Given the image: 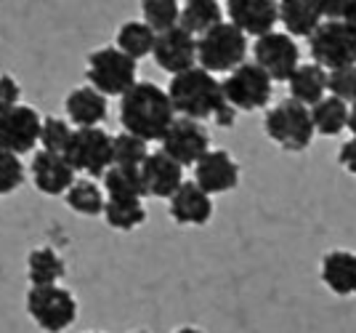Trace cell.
<instances>
[{"label": "cell", "mask_w": 356, "mask_h": 333, "mask_svg": "<svg viewBox=\"0 0 356 333\" xmlns=\"http://www.w3.org/2000/svg\"><path fill=\"white\" fill-rule=\"evenodd\" d=\"M176 112L168 99V91L157 83L136 80L128 91L120 96V123L128 134L144 141H160L173 123Z\"/></svg>", "instance_id": "6da1fadb"}, {"label": "cell", "mask_w": 356, "mask_h": 333, "mask_svg": "<svg viewBox=\"0 0 356 333\" xmlns=\"http://www.w3.org/2000/svg\"><path fill=\"white\" fill-rule=\"evenodd\" d=\"M168 99H170L176 115L192 118V121H208V118H213V112L226 102L221 80L208 70H202L200 64H194L189 70L170 77Z\"/></svg>", "instance_id": "7a4b0ae2"}, {"label": "cell", "mask_w": 356, "mask_h": 333, "mask_svg": "<svg viewBox=\"0 0 356 333\" xmlns=\"http://www.w3.org/2000/svg\"><path fill=\"white\" fill-rule=\"evenodd\" d=\"M266 137L284 152H306L314 141V123L309 107L296 99H282L264 118Z\"/></svg>", "instance_id": "3957f363"}, {"label": "cell", "mask_w": 356, "mask_h": 333, "mask_svg": "<svg viewBox=\"0 0 356 333\" xmlns=\"http://www.w3.org/2000/svg\"><path fill=\"white\" fill-rule=\"evenodd\" d=\"M248 56V35L232 22H221L197 38V61L213 75L232 72Z\"/></svg>", "instance_id": "277c9868"}, {"label": "cell", "mask_w": 356, "mask_h": 333, "mask_svg": "<svg viewBox=\"0 0 356 333\" xmlns=\"http://www.w3.org/2000/svg\"><path fill=\"white\" fill-rule=\"evenodd\" d=\"M312 59L330 70H341L356 64V27L346 19H327L309 35Z\"/></svg>", "instance_id": "5b68a950"}, {"label": "cell", "mask_w": 356, "mask_h": 333, "mask_svg": "<svg viewBox=\"0 0 356 333\" xmlns=\"http://www.w3.org/2000/svg\"><path fill=\"white\" fill-rule=\"evenodd\" d=\"M138 75V61L122 54L118 46L96 48L88 56V86H93L104 96H122L136 83Z\"/></svg>", "instance_id": "8992f818"}, {"label": "cell", "mask_w": 356, "mask_h": 333, "mask_svg": "<svg viewBox=\"0 0 356 333\" xmlns=\"http://www.w3.org/2000/svg\"><path fill=\"white\" fill-rule=\"evenodd\" d=\"M27 312L40 331L61 333L77 320V299L59 283L32 286L27 291Z\"/></svg>", "instance_id": "52a82bcc"}, {"label": "cell", "mask_w": 356, "mask_h": 333, "mask_svg": "<svg viewBox=\"0 0 356 333\" xmlns=\"http://www.w3.org/2000/svg\"><path fill=\"white\" fill-rule=\"evenodd\" d=\"M61 155L74 168V173H86L88 179H99V176H104L106 168L112 166V137L102 125L74 128Z\"/></svg>", "instance_id": "ba28073f"}, {"label": "cell", "mask_w": 356, "mask_h": 333, "mask_svg": "<svg viewBox=\"0 0 356 333\" xmlns=\"http://www.w3.org/2000/svg\"><path fill=\"white\" fill-rule=\"evenodd\" d=\"M221 88L223 99L237 112H255V109H264L271 102L274 83L255 61H242L232 72H226Z\"/></svg>", "instance_id": "9c48e42d"}, {"label": "cell", "mask_w": 356, "mask_h": 333, "mask_svg": "<svg viewBox=\"0 0 356 333\" xmlns=\"http://www.w3.org/2000/svg\"><path fill=\"white\" fill-rule=\"evenodd\" d=\"M252 59L271 77V83H284L300 64V48H298L296 38H290L287 32L271 30L261 38H255Z\"/></svg>", "instance_id": "30bf717a"}, {"label": "cell", "mask_w": 356, "mask_h": 333, "mask_svg": "<svg viewBox=\"0 0 356 333\" xmlns=\"http://www.w3.org/2000/svg\"><path fill=\"white\" fill-rule=\"evenodd\" d=\"M163 152L170 155L178 166H194L205 152L210 150V131L205 128L202 121H192V118H173L168 125L165 137L160 139Z\"/></svg>", "instance_id": "8fae6325"}, {"label": "cell", "mask_w": 356, "mask_h": 333, "mask_svg": "<svg viewBox=\"0 0 356 333\" xmlns=\"http://www.w3.org/2000/svg\"><path fill=\"white\" fill-rule=\"evenodd\" d=\"M40 112L30 104H14L0 112V150L27 155L38 147L40 139Z\"/></svg>", "instance_id": "7c38bea8"}, {"label": "cell", "mask_w": 356, "mask_h": 333, "mask_svg": "<svg viewBox=\"0 0 356 333\" xmlns=\"http://www.w3.org/2000/svg\"><path fill=\"white\" fill-rule=\"evenodd\" d=\"M152 56H154L160 70L170 72V75H178V72H184V70L197 64V38L192 32L184 30L181 24L157 32Z\"/></svg>", "instance_id": "4fadbf2b"}, {"label": "cell", "mask_w": 356, "mask_h": 333, "mask_svg": "<svg viewBox=\"0 0 356 333\" xmlns=\"http://www.w3.org/2000/svg\"><path fill=\"white\" fill-rule=\"evenodd\" d=\"M239 173V163L226 150H208L194 163V184L210 197L237 189Z\"/></svg>", "instance_id": "5bb4252c"}, {"label": "cell", "mask_w": 356, "mask_h": 333, "mask_svg": "<svg viewBox=\"0 0 356 333\" xmlns=\"http://www.w3.org/2000/svg\"><path fill=\"white\" fill-rule=\"evenodd\" d=\"M226 14L237 30L261 38L277 27L280 3L277 0H226Z\"/></svg>", "instance_id": "9a60e30c"}, {"label": "cell", "mask_w": 356, "mask_h": 333, "mask_svg": "<svg viewBox=\"0 0 356 333\" xmlns=\"http://www.w3.org/2000/svg\"><path fill=\"white\" fill-rule=\"evenodd\" d=\"M30 173L35 187L43 195H64L70 189V184L77 179V173L67 163V157L61 152H48V150L35 152V157H32L30 163Z\"/></svg>", "instance_id": "2e32d148"}, {"label": "cell", "mask_w": 356, "mask_h": 333, "mask_svg": "<svg viewBox=\"0 0 356 333\" xmlns=\"http://www.w3.org/2000/svg\"><path fill=\"white\" fill-rule=\"evenodd\" d=\"M168 211L176 224L202 227L213 216V197L194 182H181V187L168 197Z\"/></svg>", "instance_id": "e0dca14e"}, {"label": "cell", "mask_w": 356, "mask_h": 333, "mask_svg": "<svg viewBox=\"0 0 356 333\" xmlns=\"http://www.w3.org/2000/svg\"><path fill=\"white\" fill-rule=\"evenodd\" d=\"M141 179L149 197H168L176 192L184 182V166H178L170 155L160 152H149L147 160L141 163Z\"/></svg>", "instance_id": "ac0fdd59"}, {"label": "cell", "mask_w": 356, "mask_h": 333, "mask_svg": "<svg viewBox=\"0 0 356 333\" xmlns=\"http://www.w3.org/2000/svg\"><path fill=\"white\" fill-rule=\"evenodd\" d=\"M64 112H67V121L74 128H93V125H102L106 121V96L99 93L93 86H80L74 91L67 93L64 99Z\"/></svg>", "instance_id": "d6986e66"}, {"label": "cell", "mask_w": 356, "mask_h": 333, "mask_svg": "<svg viewBox=\"0 0 356 333\" xmlns=\"http://www.w3.org/2000/svg\"><path fill=\"white\" fill-rule=\"evenodd\" d=\"M319 277L335 296H356V254L343 248L325 254Z\"/></svg>", "instance_id": "ffe728a7"}, {"label": "cell", "mask_w": 356, "mask_h": 333, "mask_svg": "<svg viewBox=\"0 0 356 333\" xmlns=\"http://www.w3.org/2000/svg\"><path fill=\"white\" fill-rule=\"evenodd\" d=\"M280 22L290 38H309L325 22V16L319 8V0H282Z\"/></svg>", "instance_id": "44dd1931"}, {"label": "cell", "mask_w": 356, "mask_h": 333, "mask_svg": "<svg viewBox=\"0 0 356 333\" xmlns=\"http://www.w3.org/2000/svg\"><path fill=\"white\" fill-rule=\"evenodd\" d=\"M287 86H290V99L314 107L322 96H327V70L316 61L298 64L293 75L287 77Z\"/></svg>", "instance_id": "7402d4cb"}, {"label": "cell", "mask_w": 356, "mask_h": 333, "mask_svg": "<svg viewBox=\"0 0 356 333\" xmlns=\"http://www.w3.org/2000/svg\"><path fill=\"white\" fill-rule=\"evenodd\" d=\"M104 195L109 200H144V179H141V168L134 166H109L104 171Z\"/></svg>", "instance_id": "603a6c76"}, {"label": "cell", "mask_w": 356, "mask_h": 333, "mask_svg": "<svg viewBox=\"0 0 356 333\" xmlns=\"http://www.w3.org/2000/svg\"><path fill=\"white\" fill-rule=\"evenodd\" d=\"M223 22V8L221 0H186L181 14H178V24L186 32H192L194 38L205 35L213 30L216 24Z\"/></svg>", "instance_id": "cb8c5ba5"}, {"label": "cell", "mask_w": 356, "mask_h": 333, "mask_svg": "<svg viewBox=\"0 0 356 333\" xmlns=\"http://www.w3.org/2000/svg\"><path fill=\"white\" fill-rule=\"evenodd\" d=\"M64 274H67V264L59 256V251L51 245L35 248L27 256V277L32 286H56Z\"/></svg>", "instance_id": "d4e9b609"}, {"label": "cell", "mask_w": 356, "mask_h": 333, "mask_svg": "<svg viewBox=\"0 0 356 333\" xmlns=\"http://www.w3.org/2000/svg\"><path fill=\"white\" fill-rule=\"evenodd\" d=\"M314 123V134L322 137H338L346 131L348 123V104L335 99V96H322L314 107H309Z\"/></svg>", "instance_id": "484cf974"}, {"label": "cell", "mask_w": 356, "mask_h": 333, "mask_svg": "<svg viewBox=\"0 0 356 333\" xmlns=\"http://www.w3.org/2000/svg\"><path fill=\"white\" fill-rule=\"evenodd\" d=\"M154 38H157V32L152 30L144 19H131L118 30V43L115 46L122 54H128L131 59L141 61L144 56H152Z\"/></svg>", "instance_id": "4316f807"}, {"label": "cell", "mask_w": 356, "mask_h": 333, "mask_svg": "<svg viewBox=\"0 0 356 333\" xmlns=\"http://www.w3.org/2000/svg\"><path fill=\"white\" fill-rule=\"evenodd\" d=\"M64 203L80 216H102L106 195L99 184L86 176V179H74L70 184V189L64 192Z\"/></svg>", "instance_id": "83f0119b"}, {"label": "cell", "mask_w": 356, "mask_h": 333, "mask_svg": "<svg viewBox=\"0 0 356 333\" xmlns=\"http://www.w3.org/2000/svg\"><path fill=\"white\" fill-rule=\"evenodd\" d=\"M102 216L106 219V224L118 232H131V229L141 227L147 222V208L141 200H109L106 197L104 211Z\"/></svg>", "instance_id": "f1b7e54d"}, {"label": "cell", "mask_w": 356, "mask_h": 333, "mask_svg": "<svg viewBox=\"0 0 356 333\" xmlns=\"http://www.w3.org/2000/svg\"><path fill=\"white\" fill-rule=\"evenodd\" d=\"M149 155V141L134 137L128 131H122L118 137H112V166H134L141 168V163Z\"/></svg>", "instance_id": "f546056e"}, {"label": "cell", "mask_w": 356, "mask_h": 333, "mask_svg": "<svg viewBox=\"0 0 356 333\" xmlns=\"http://www.w3.org/2000/svg\"><path fill=\"white\" fill-rule=\"evenodd\" d=\"M141 14H144V22L154 32L170 30L178 24V0H141Z\"/></svg>", "instance_id": "4dcf8cb0"}, {"label": "cell", "mask_w": 356, "mask_h": 333, "mask_svg": "<svg viewBox=\"0 0 356 333\" xmlns=\"http://www.w3.org/2000/svg\"><path fill=\"white\" fill-rule=\"evenodd\" d=\"M27 179V168L22 163V157L14 152L0 150V197L16 192Z\"/></svg>", "instance_id": "1f68e13d"}, {"label": "cell", "mask_w": 356, "mask_h": 333, "mask_svg": "<svg viewBox=\"0 0 356 333\" xmlns=\"http://www.w3.org/2000/svg\"><path fill=\"white\" fill-rule=\"evenodd\" d=\"M70 137H72V125H70V121H64V118H43L38 144L48 152H64Z\"/></svg>", "instance_id": "d6a6232c"}, {"label": "cell", "mask_w": 356, "mask_h": 333, "mask_svg": "<svg viewBox=\"0 0 356 333\" xmlns=\"http://www.w3.org/2000/svg\"><path fill=\"white\" fill-rule=\"evenodd\" d=\"M327 93L346 104H356V64L327 72Z\"/></svg>", "instance_id": "836d02e7"}, {"label": "cell", "mask_w": 356, "mask_h": 333, "mask_svg": "<svg viewBox=\"0 0 356 333\" xmlns=\"http://www.w3.org/2000/svg\"><path fill=\"white\" fill-rule=\"evenodd\" d=\"M19 96H22V88H19L16 77L0 75V112L8 109V107L19 104Z\"/></svg>", "instance_id": "e575fe53"}, {"label": "cell", "mask_w": 356, "mask_h": 333, "mask_svg": "<svg viewBox=\"0 0 356 333\" xmlns=\"http://www.w3.org/2000/svg\"><path fill=\"white\" fill-rule=\"evenodd\" d=\"M356 0H319V8L325 19H346Z\"/></svg>", "instance_id": "d590c367"}, {"label": "cell", "mask_w": 356, "mask_h": 333, "mask_svg": "<svg viewBox=\"0 0 356 333\" xmlns=\"http://www.w3.org/2000/svg\"><path fill=\"white\" fill-rule=\"evenodd\" d=\"M338 163H341L348 173L356 176V137H351L348 141H343L341 152H338Z\"/></svg>", "instance_id": "8d00e7d4"}, {"label": "cell", "mask_w": 356, "mask_h": 333, "mask_svg": "<svg viewBox=\"0 0 356 333\" xmlns=\"http://www.w3.org/2000/svg\"><path fill=\"white\" fill-rule=\"evenodd\" d=\"M213 121L218 123L221 128H232V125L237 123V109L229 104V102H223V104L213 112Z\"/></svg>", "instance_id": "74e56055"}, {"label": "cell", "mask_w": 356, "mask_h": 333, "mask_svg": "<svg viewBox=\"0 0 356 333\" xmlns=\"http://www.w3.org/2000/svg\"><path fill=\"white\" fill-rule=\"evenodd\" d=\"M346 128L356 137V104L348 107V123H346Z\"/></svg>", "instance_id": "f35d334b"}, {"label": "cell", "mask_w": 356, "mask_h": 333, "mask_svg": "<svg viewBox=\"0 0 356 333\" xmlns=\"http://www.w3.org/2000/svg\"><path fill=\"white\" fill-rule=\"evenodd\" d=\"M346 22H348L351 27H356V3H354V6H351V11L346 14Z\"/></svg>", "instance_id": "ab89813d"}, {"label": "cell", "mask_w": 356, "mask_h": 333, "mask_svg": "<svg viewBox=\"0 0 356 333\" xmlns=\"http://www.w3.org/2000/svg\"><path fill=\"white\" fill-rule=\"evenodd\" d=\"M176 333H202V331H197V328H178Z\"/></svg>", "instance_id": "60d3db41"}, {"label": "cell", "mask_w": 356, "mask_h": 333, "mask_svg": "<svg viewBox=\"0 0 356 333\" xmlns=\"http://www.w3.org/2000/svg\"><path fill=\"white\" fill-rule=\"evenodd\" d=\"M277 3H282V0H277Z\"/></svg>", "instance_id": "b9f144b4"}]
</instances>
